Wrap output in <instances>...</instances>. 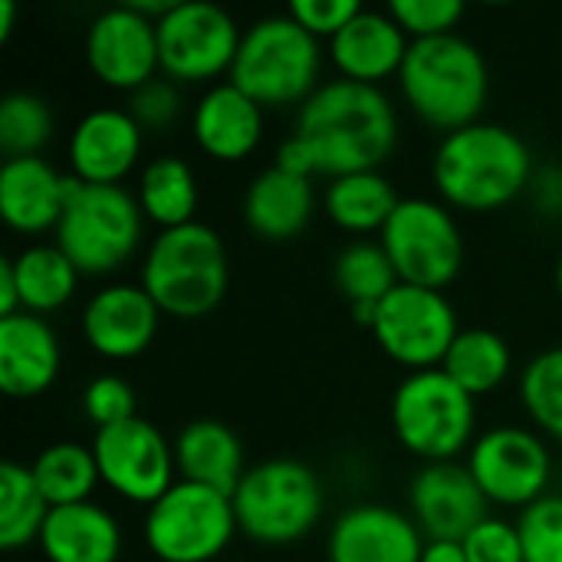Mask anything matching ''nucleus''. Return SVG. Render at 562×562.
Segmentation results:
<instances>
[{"mask_svg": "<svg viewBox=\"0 0 562 562\" xmlns=\"http://www.w3.org/2000/svg\"><path fill=\"white\" fill-rule=\"evenodd\" d=\"M398 145V115L382 86L323 82L296 112V128L277 148V168L303 178L379 171Z\"/></svg>", "mask_w": 562, "mask_h": 562, "instance_id": "nucleus-1", "label": "nucleus"}, {"mask_svg": "<svg viewBox=\"0 0 562 562\" xmlns=\"http://www.w3.org/2000/svg\"><path fill=\"white\" fill-rule=\"evenodd\" d=\"M537 168L527 142L494 122H474L441 138L431 178L448 207L497 211L530 191Z\"/></svg>", "mask_w": 562, "mask_h": 562, "instance_id": "nucleus-2", "label": "nucleus"}, {"mask_svg": "<svg viewBox=\"0 0 562 562\" xmlns=\"http://www.w3.org/2000/svg\"><path fill=\"white\" fill-rule=\"evenodd\" d=\"M398 89L415 119L451 135L481 122L491 92L487 59L471 40L458 33L412 40L398 72Z\"/></svg>", "mask_w": 562, "mask_h": 562, "instance_id": "nucleus-3", "label": "nucleus"}, {"mask_svg": "<svg viewBox=\"0 0 562 562\" xmlns=\"http://www.w3.org/2000/svg\"><path fill=\"white\" fill-rule=\"evenodd\" d=\"M138 283L155 300L161 316L201 319L214 313L231 283L221 234L201 221L158 231L145 250Z\"/></svg>", "mask_w": 562, "mask_h": 562, "instance_id": "nucleus-4", "label": "nucleus"}, {"mask_svg": "<svg viewBox=\"0 0 562 562\" xmlns=\"http://www.w3.org/2000/svg\"><path fill=\"white\" fill-rule=\"evenodd\" d=\"M323 46L290 13L263 16L240 36L231 82L260 109L303 105L323 82Z\"/></svg>", "mask_w": 562, "mask_h": 562, "instance_id": "nucleus-5", "label": "nucleus"}, {"mask_svg": "<svg viewBox=\"0 0 562 562\" xmlns=\"http://www.w3.org/2000/svg\"><path fill=\"white\" fill-rule=\"evenodd\" d=\"M142 231L145 214L125 184H86L69 175L56 244L82 277H105L125 267L142 244Z\"/></svg>", "mask_w": 562, "mask_h": 562, "instance_id": "nucleus-6", "label": "nucleus"}, {"mask_svg": "<svg viewBox=\"0 0 562 562\" xmlns=\"http://www.w3.org/2000/svg\"><path fill=\"white\" fill-rule=\"evenodd\" d=\"M231 501L237 530L260 547L300 543L323 517L319 474L293 458H270L247 468Z\"/></svg>", "mask_w": 562, "mask_h": 562, "instance_id": "nucleus-7", "label": "nucleus"}, {"mask_svg": "<svg viewBox=\"0 0 562 562\" xmlns=\"http://www.w3.org/2000/svg\"><path fill=\"white\" fill-rule=\"evenodd\" d=\"M474 402L445 369L408 372L392 395V431L425 464L458 461L477 441Z\"/></svg>", "mask_w": 562, "mask_h": 562, "instance_id": "nucleus-8", "label": "nucleus"}, {"mask_svg": "<svg viewBox=\"0 0 562 562\" xmlns=\"http://www.w3.org/2000/svg\"><path fill=\"white\" fill-rule=\"evenodd\" d=\"M234 501L221 491L175 481L145 510V547L158 562H214L234 540Z\"/></svg>", "mask_w": 562, "mask_h": 562, "instance_id": "nucleus-9", "label": "nucleus"}, {"mask_svg": "<svg viewBox=\"0 0 562 562\" xmlns=\"http://www.w3.org/2000/svg\"><path fill=\"white\" fill-rule=\"evenodd\" d=\"M398 283L441 290L458 280L464 267V237L445 201L402 198L379 234Z\"/></svg>", "mask_w": 562, "mask_h": 562, "instance_id": "nucleus-10", "label": "nucleus"}, {"mask_svg": "<svg viewBox=\"0 0 562 562\" xmlns=\"http://www.w3.org/2000/svg\"><path fill=\"white\" fill-rule=\"evenodd\" d=\"M461 326L451 300L441 290L398 283L375 310L372 336L379 349L412 369H441L448 349L454 346Z\"/></svg>", "mask_w": 562, "mask_h": 562, "instance_id": "nucleus-11", "label": "nucleus"}, {"mask_svg": "<svg viewBox=\"0 0 562 562\" xmlns=\"http://www.w3.org/2000/svg\"><path fill=\"white\" fill-rule=\"evenodd\" d=\"M155 26L161 76L171 82H207L221 72L231 76L244 30H237L224 7L207 0H175Z\"/></svg>", "mask_w": 562, "mask_h": 562, "instance_id": "nucleus-12", "label": "nucleus"}, {"mask_svg": "<svg viewBox=\"0 0 562 562\" xmlns=\"http://www.w3.org/2000/svg\"><path fill=\"white\" fill-rule=\"evenodd\" d=\"M468 468L484 491L487 504L527 510L547 497L553 477V458L547 441L520 425H497L468 451Z\"/></svg>", "mask_w": 562, "mask_h": 562, "instance_id": "nucleus-13", "label": "nucleus"}, {"mask_svg": "<svg viewBox=\"0 0 562 562\" xmlns=\"http://www.w3.org/2000/svg\"><path fill=\"white\" fill-rule=\"evenodd\" d=\"M92 454L102 484L122 501L151 507L175 487V445L145 418L95 431Z\"/></svg>", "mask_w": 562, "mask_h": 562, "instance_id": "nucleus-14", "label": "nucleus"}, {"mask_svg": "<svg viewBox=\"0 0 562 562\" xmlns=\"http://www.w3.org/2000/svg\"><path fill=\"white\" fill-rule=\"evenodd\" d=\"M86 63L102 86L135 92L161 72L155 20L128 3L102 10L86 33Z\"/></svg>", "mask_w": 562, "mask_h": 562, "instance_id": "nucleus-15", "label": "nucleus"}, {"mask_svg": "<svg viewBox=\"0 0 562 562\" xmlns=\"http://www.w3.org/2000/svg\"><path fill=\"white\" fill-rule=\"evenodd\" d=\"M408 510L425 540H464L487 520V497L468 464H425L408 484Z\"/></svg>", "mask_w": 562, "mask_h": 562, "instance_id": "nucleus-16", "label": "nucleus"}, {"mask_svg": "<svg viewBox=\"0 0 562 562\" xmlns=\"http://www.w3.org/2000/svg\"><path fill=\"white\" fill-rule=\"evenodd\" d=\"M161 326V310L142 283H112L82 306V339L102 359L125 362L142 356Z\"/></svg>", "mask_w": 562, "mask_h": 562, "instance_id": "nucleus-17", "label": "nucleus"}, {"mask_svg": "<svg viewBox=\"0 0 562 562\" xmlns=\"http://www.w3.org/2000/svg\"><path fill=\"white\" fill-rule=\"evenodd\" d=\"M425 533L412 520L385 504H356L342 510L326 537L329 562H422Z\"/></svg>", "mask_w": 562, "mask_h": 562, "instance_id": "nucleus-18", "label": "nucleus"}, {"mask_svg": "<svg viewBox=\"0 0 562 562\" xmlns=\"http://www.w3.org/2000/svg\"><path fill=\"white\" fill-rule=\"evenodd\" d=\"M142 145L145 132L128 109H92L69 132V171L86 184H122L135 171Z\"/></svg>", "mask_w": 562, "mask_h": 562, "instance_id": "nucleus-19", "label": "nucleus"}, {"mask_svg": "<svg viewBox=\"0 0 562 562\" xmlns=\"http://www.w3.org/2000/svg\"><path fill=\"white\" fill-rule=\"evenodd\" d=\"M408 33L395 23L389 10H359V16L329 40V59L339 69V79L382 86L402 72L408 56Z\"/></svg>", "mask_w": 562, "mask_h": 562, "instance_id": "nucleus-20", "label": "nucleus"}, {"mask_svg": "<svg viewBox=\"0 0 562 562\" xmlns=\"http://www.w3.org/2000/svg\"><path fill=\"white\" fill-rule=\"evenodd\" d=\"M63 349L56 329L33 313L0 319V389L10 398H40L59 379Z\"/></svg>", "mask_w": 562, "mask_h": 562, "instance_id": "nucleus-21", "label": "nucleus"}, {"mask_svg": "<svg viewBox=\"0 0 562 562\" xmlns=\"http://www.w3.org/2000/svg\"><path fill=\"white\" fill-rule=\"evenodd\" d=\"M191 135L207 158L224 165L244 161L263 138V109L231 79L217 82L198 99L191 112Z\"/></svg>", "mask_w": 562, "mask_h": 562, "instance_id": "nucleus-22", "label": "nucleus"}, {"mask_svg": "<svg viewBox=\"0 0 562 562\" xmlns=\"http://www.w3.org/2000/svg\"><path fill=\"white\" fill-rule=\"evenodd\" d=\"M69 175L46 158H7L0 168V214L16 234L56 231L66 207Z\"/></svg>", "mask_w": 562, "mask_h": 562, "instance_id": "nucleus-23", "label": "nucleus"}, {"mask_svg": "<svg viewBox=\"0 0 562 562\" xmlns=\"http://www.w3.org/2000/svg\"><path fill=\"white\" fill-rule=\"evenodd\" d=\"M316 211L313 178L283 171L270 165L260 171L244 194V224L270 244H283L300 237Z\"/></svg>", "mask_w": 562, "mask_h": 562, "instance_id": "nucleus-24", "label": "nucleus"}, {"mask_svg": "<svg viewBox=\"0 0 562 562\" xmlns=\"http://www.w3.org/2000/svg\"><path fill=\"white\" fill-rule=\"evenodd\" d=\"M36 547L46 562H119L122 527L95 501L53 507Z\"/></svg>", "mask_w": 562, "mask_h": 562, "instance_id": "nucleus-25", "label": "nucleus"}, {"mask_svg": "<svg viewBox=\"0 0 562 562\" xmlns=\"http://www.w3.org/2000/svg\"><path fill=\"white\" fill-rule=\"evenodd\" d=\"M175 445V468L178 481L201 484L221 494H234L240 477L247 474L244 468V445L237 431L217 418H194L188 422Z\"/></svg>", "mask_w": 562, "mask_h": 562, "instance_id": "nucleus-26", "label": "nucleus"}, {"mask_svg": "<svg viewBox=\"0 0 562 562\" xmlns=\"http://www.w3.org/2000/svg\"><path fill=\"white\" fill-rule=\"evenodd\" d=\"M135 201L145 221L155 224L158 231L194 224L198 201H201L194 168L178 155H158L145 161V168L138 171Z\"/></svg>", "mask_w": 562, "mask_h": 562, "instance_id": "nucleus-27", "label": "nucleus"}, {"mask_svg": "<svg viewBox=\"0 0 562 562\" xmlns=\"http://www.w3.org/2000/svg\"><path fill=\"white\" fill-rule=\"evenodd\" d=\"M398 191L382 171H356L333 178L323 194L326 217L349 234H369L389 224L392 211L398 207Z\"/></svg>", "mask_w": 562, "mask_h": 562, "instance_id": "nucleus-28", "label": "nucleus"}, {"mask_svg": "<svg viewBox=\"0 0 562 562\" xmlns=\"http://www.w3.org/2000/svg\"><path fill=\"white\" fill-rule=\"evenodd\" d=\"M10 260H13V277H16L23 313H33V316L56 313L76 296L82 273L59 250V244H30Z\"/></svg>", "mask_w": 562, "mask_h": 562, "instance_id": "nucleus-29", "label": "nucleus"}, {"mask_svg": "<svg viewBox=\"0 0 562 562\" xmlns=\"http://www.w3.org/2000/svg\"><path fill=\"white\" fill-rule=\"evenodd\" d=\"M441 369L471 398H481V395L497 392L507 382V375L514 369V352H510V346H507V339L501 333L474 326V329L458 333V339L448 349Z\"/></svg>", "mask_w": 562, "mask_h": 562, "instance_id": "nucleus-30", "label": "nucleus"}, {"mask_svg": "<svg viewBox=\"0 0 562 562\" xmlns=\"http://www.w3.org/2000/svg\"><path fill=\"white\" fill-rule=\"evenodd\" d=\"M30 474L43 494V501L53 507H72V504H86L92 497V491L102 484L99 477V464L92 454V445H79V441H56L46 445L33 464Z\"/></svg>", "mask_w": 562, "mask_h": 562, "instance_id": "nucleus-31", "label": "nucleus"}, {"mask_svg": "<svg viewBox=\"0 0 562 562\" xmlns=\"http://www.w3.org/2000/svg\"><path fill=\"white\" fill-rule=\"evenodd\" d=\"M49 517V504L43 501L26 464L3 461L0 464V547L16 553L40 540L43 524Z\"/></svg>", "mask_w": 562, "mask_h": 562, "instance_id": "nucleus-32", "label": "nucleus"}, {"mask_svg": "<svg viewBox=\"0 0 562 562\" xmlns=\"http://www.w3.org/2000/svg\"><path fill=\"white\" fill-rule=\"evenodd\" d=\"M333 280L349 306H379L398 286V273L379 240L346 244L333 260Z\"/></svg>", "mask_w": 562, "mask_h": 562, "instance_id": "nucleus-33", "label": "nucleus"}, {"mask_svg": "<svg viewBox=\"0 0 562 562\" xmlns=\"http://www.w3.org/2000/svg\"><path fill=\"white\" fill-rule=\"evenodd\" d=\"M56 119L46 99L33 92H7L0 102V148L7 158H36L53 138Z\"/></svg>", "mask_w": 562, "mask_h": 562, "instance_id": "nucleus-34", "label": "nucleus"}, {"mask_svg": "<svg viewBox=\"0 0 562 562\" xmlns=\"http://www.w3.org/2000/svg\"><path fill=\"white\" fill-rule=\"evenodd\" d=\"M520 402L530 422L562 445V346L543 349L520 372Z\"/></svg>", "mask_w": 562, "mask_h": 562, "instance_id": "nucleus-35", "label": "nucleus"}, {"mask_svg": "<svg viewBox=\"0 0 562 562\" xmlns=\"http://www.w3.org/2000/svg\"><path fill=\"white\" fill-rule=\"evenodd\" d=\"M524 562H562V497L547 494L527 510H520L517 520Z\"/></svg>", "mask_w": 562, "mask_h": 562, "instance_id": "nucleus-36", "label": "nucleus"}, {"mask_svg": "<svg viewBox=\"0 0 562 562\" xmlns=\"http://www.w3.org/2000/svg\"><path fill=\"white\" fill-rule=\"evenodd\" d=\"M389 13L408 33V40H435L454 33L464 16L461 0H392Z\"/></svg>", "mask_w": 562, "mask_h": 562, "instance_id": "nucleus-37", "label": "nucleus"}, {"mask_svg": "<svg viewBox=\"0 0 562 562\" xmlns=\"http://www.w3.org/2000/svg\"><path fill=\"white\" fill-rule=\"evenodd\" d=\"M135 408V389L122 375H95L82 389V415L95 425V431L138 418Z\"/></svg>", "mask_w": 562, "mask_h": 562, "instance_id": "nucleus-38", "label": "nucleus"}, {"mask_svg": "<svg viewBox=\"0 0 562 562\" xmlns=\"http://www.w3.org/2000/svg\"><path fill=\"white\" fill-rule=\"evenodd\" d=\"M128 115L142 125V132H165L181 115L178 86L168 76H155L135 92H128Z\"/></svg>", "mask_w": 562, "mask_h": 562, "instance_id": "nucleus-39", "label": "nucleus"}, {"mask_svg": "<svg viewBox=\"0 0 562 562\" xmlns=\"http://www.w3.org/2000/svg\"><path fill=\"white\" fill-rule=\"evenodd\" d=\"M468 562H524V543L517 524L487 517L464 540Z\"/></svg>", "mask_w": 562, "mask_h": 562, "instance_id": "nucleus-40", "label": "nucleus"}, {"mask_svg": "<svg viewBox=\"0 0 562 562\" xmlns=\"http://www.w3.org/2000/svg\"><path fill=\"white\" fill-rule=\"evenodd\" d=\"M359 0H293L290 16L316 40H333L339 30H346L359 16Z\"/></svg>", "mask_w": 562, "mask_h": 562, "instance_id": "nucleus-41", "label": "nucleus"}, {"mask_svg": "<svg viewBox=\"0 0 562 562\" xmlns=\"http://www.w3.org/2000/svg\"><path fill=\"white\" fill-rule=\"evenodd\" d=\"M530 198L537 204L540 214L547 217H562V168L560 165H547L533 175L530 181Z\"/></svg>", "mask_w": 562, "mask_h": 562, "instance_id": "nucleus-42", "label": "nucleus"}, {"mask_svg": "<svg viewBox=\"0 0 562 562\" xmlns=\"http://www.w3.org/2000/svg\"><path fill=\"white\" fill-rule=\"evenodd\" d=\"M23 313L20 306V290H16V277H13V260L3 257L0 260V319Z\"/></svg>", "mask_w": 562, "mask_h": 562, "instance_id": "nucleus-43", "label": "nucleus"}, {"mask_svg": "<svg viewBox=\"0 0 562 562\" xmlns=\"http://www.w3.org/2000/svg\"><path fill=\"white\" fill-rule=\"evenodd\" d=\"M422 562H468L461 540H428Z\"/></svg>", "mask_w": 562, "mask_h": 562, "instance_id": "nucleus-44", "label": "nucleus"}, {"mask_svg": "<svg viewBox=\"0 0 562 562\" xmlns=\"http://www.w3.org/2000/svg\"><path fill=\"white\" fill-rule=\"evenodd\" d=\"M13 20H16V3L0 0V40H7L13 33Z\"/></svg>", "mask_w": 562, "mask_h": 562, "instance_id": "nucleus-45", "label": "nucleus"}, {"mask_svg": "<svg viewBox=\"0 0 562 562\" xmlns=\"http://www.w3.org/2000/svg\"><path fill=\"white\" fill-rule=\"evenodd\" d=\"M557 290H560V300H562V254H560V260H557Z\"/></svg>", "mask_w": 562, "mask_h": 562, "instance_id": "nucleus-46", "label": "nucleus"}]
</instances>
